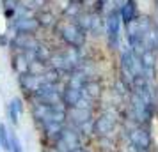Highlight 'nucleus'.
Returning a JSON list of instances; mask_svg holds the SVG:
<instances>
[{"label": "nucleus", "instance_id": "obj_1", "mask_svg": "<svg viewBox=\"0 0 158 152\" xmlns=\"http://www.w3.org/2000/svg\"><path fill=\"white\" fill-rule=\"evenodd\" d=\"M41 25L36 18H29V16H15L13 23H11V29L15 30V34H32L39 29Z\"/></svg>", "mask_w": 158, "mask_h": 152}, {"label": "nucleus", "instance_id": "obj_2", "mask_svg": "<svg viewBox=\"0 0 158 152\" xmlns=\"http://www.w3.org/2000/svg\"><path fill=\"white\" fill-rule=\"evenodd\" d=\"M121 14L119 11H112L110 16L107 20V37L108 43L114 46V43L117 44V39H119V30H121Z\"/></svg>", "mask_w": 158, "mask_h": 152}, {"label": "nucleus", "instance_id": "obj_3", "mask_svg": "<svg viewBox=\"0 0 158 152\" xmlns=\"http://www.w3.org/2000/svg\"><path fill=\"white\" fill-rule=\"evenodd\" d=\"M119 14H121V21L124 25H130V23H133L139 20V6H137L135 0H124V4L121 6V11H119Z\"/></svg>", "mask_w": 158, "mask_h": 152}, {"label": "nucleus", "instance_id": "obj_4", "mask_svg": "<svg viewBox=\"0 0 158 152\" xmlns=\"http://www.w3.org/2000/svg\"><path fill=\"white\" fill-rule=\"evenodd\" d=\"M22 113H23L22 99H20V97H13L11 103H9V106H7V115H9V120H11L13 126H18Z\"/></svg>", "mask_w": 158, "mask_h": 152}, {"label": "nucleus", "instance_id": "obj_5", "mask_svg": "<svg viewBox=\"0 0 158 152\" xmlns=\"http://www.w3.org/2000/svg\"><path fill=\"white\" fill-rule=\"evenodd\" d=\"M0 149L11 152V133L7 131V126L4 122H0Z\"/></svg>", "mask_w": 158, "mask_h": 152}, {"label": "nucleus", "instance_id": "obj_6", "mask_svg": "<svg viewBox=\"0 0 158 152\" xmlns=\"http://www.w3.org/2000/svg\"><path fill=\"white\" fill-rule=\"evenodd\" d=\"M11 152H23V145L16 134H11Z\"/></svg>", "mask_w": 158, "mask_h": 152}, {"label": "nucleus", "instance_id": "obj_7", "mask_svg": "<svg viewBox=\"0 0 158 152\" xmlns=\"http://www.w3.org/2000/svg\"><path fill=\"white\" fill-rule=\"evenodd\" d=\"M9 44H11V41H9L7 37H6V36H0V46H4V48H6V46H9Z\"/></svg>", "mask_w": 158, "mask_h": 152}]
</instances>
